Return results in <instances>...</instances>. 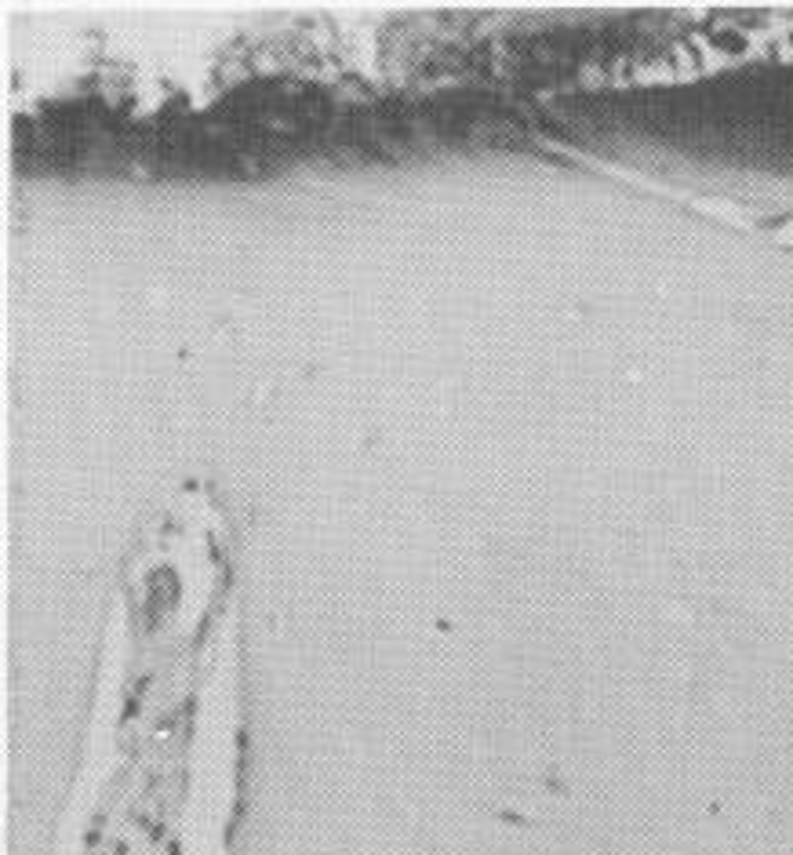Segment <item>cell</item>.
Masks as SVG:
<instances>
[{
	"mask_svg": "<svg viewBox=\"0 0 793 855\" xmlns=\"http://www.w3.org/2000/svg\"><path fill=\"white\" fill-rule=\"evenodd\" d=\"M681 201H688L695 212H706V215H717L721 222H732V226H743V230H753L768 237L772 244L793 252V208L786 212H746V208H728V204L713 201V197H699V193H684Z\"/></svg>",
	"mask_w": 793,
	"mask_h": 855,
	"instance_id": "6da1fadb",
	"label": "cell"
}]
</instances>
